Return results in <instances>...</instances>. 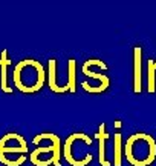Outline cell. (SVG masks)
I'll list each match as a JSON object with an SVG mask.
<instances>
[{
    "instance_id": "1",
    "label": "cell",
    "mask_w": 156,
    "mask_h": 166,
    "mask_svg": "<svg viewBox=\"0 0 156 166\" xmlns=\"http://www.w3.org/2000/svg\"><path fill=\"white\" fill-rule=\"evenodd\" d=\"M124 152L133 166H149L156 159V142L152 135L136 132L127 140Z\"/></svg>"
},
{
    "instance_id": "2",
    "label": "cell",
    "mask_w": 156,
    "mask_h": 166,
    "mask_svg": "<svg viewBox=\"0 0 156 166\" xmlns=\"http://www.w3.org/2000/svg\"><path fill=\"white\" fill-rule=\"evenodd\" d=\"M14 85L25 94H34L41 89L44 82V68L43 65L32 60H22L14 69Z\"/></svg>"
},
{
    "instance_id": "3",
    "label": "cell",
    "mask_w": 156,
    "mask_h": 166,
    "mask_svg": "<svg viewBox=\"0 0 156 166\" xmlns=\"http://www.w3.org/2000/svg\"><path fill=\"white\" fill-rule=\"evenodd\" d=\"M41 140H49L51 145L47 146H39L35 151L31 152L29 160L35 166H60V157H61V142L60 137L52 132H44L34 137V145H37Z\"/></svg>"
},
{
    "instance_id": "4",
    "label": "cell",
    "mask_w": 156,
    "mask_h": 166,
    "mask_svg": "<svg viewBox=\"0 0 156 166\" xmlns=\"http://www.w3.org/2000/svg\"><path fill=\"white\" fill-rule=\"evenodd\" d=\"M28 146L22 135L9 132L0 138V162L6 166H20L26 160Z\"/></svg>"
},
{
    "instance_id": "5",
    "label": "cell",
    "mask_w": 156,
    "mask_h": 166,
    "mask_svg": "<svg viewBox=\"0 0 156 166\" xmlns=\"http://www.w3.org/2000/svg\"><path fill=\"white\" fill-rule=\"evenodd\" d=\"M47 82H49V88L57 94H63L69 91L68 86H61L57 82V60L55 59H51L47 63Z\"/></svg>"
},
{
    "instance_id": "6",
    "label": "cell",
    "mask_w": 156,
    "mask_h": 166,
    "mask_svg": "<svg viewBox=\"0 0 156 166\" xmlns=\"http://www.w3.org/2000/svg\"><path fill=\"white\" fill-rule=\"evenodd\" d=\"M11 65V59L8 57V51L3 49L2 54H0V86H2V91L11 94L12 92V88L8 85V66Z\"/></svg>"
},
{
    "instance_id": "7",
    "label": "cell",
    "mask_w": 156,
    "mask_h": 166,
    "mask_svg": "<svg viewBox=\"0 0 156 166\" xmlns=\"http://www.w3.org/2000/svg\"><path fill=\"white\" fill-rule=\"evenodd\" d=\"M133 54H135V60H133V89H135V92L138 94V92H141V59H142V49H141V46H136L135 48V51H133Z\"/></svg>"
},
{
    "instance_id": "8",
    "label": "cell",
    "mask_w": 156,
    "mask_h": 166,
    "mask_svg": "<svg viewBox=\"0 0 156 166\" xmlns=\"http://www.w3.org/2000/svg\"><path fill=\"white\" fill-rule=\"evenodd\" d=\"M96 138L100 142V165L103 166H112V163L106 157V140L109 138V134L106 132V123L100 124V129L96 132Z\"/></svg>"
},
{
    "instance_id": "9",
    "label": "cell",
    "mask_w": 156,
    "mask_h": 166,
    "mask_svg": "<svg viewBox=\"0 0 156 166\" xmlns=\"http://www.w3.org/2000/svg\"><path fill=\"white\" fill-rule=\"evenodd\" d=\"M81 71H83V74L84 76H87V77H90V79H93V80H96V82L100 83V88L103 89V91H106L107 88H109V77L106 76V74H100V72H95L90 66H87V65H83V68H81Z\"/></svg>"
},
{
    "instance_id": "10",
    "label": "cell",
    "mask_w": 156,
    "mask_h": 166,
    "mask_svg": "<svg viewBox=\"0 0 156 166\" xmlns=\"http://www.w3.org/2000/svg\"><path fill=\"white\" fill-rule=\"evenodd\" d=\"M121 149H122V143H121V134H117L115 135V145H113V162H115V166H121L122 162V154H121Z\"/></svg>"
},
{
    "instance_id": "11",
    "label": "cell",
    "mask_w": 156,
    "mask_h": 166,
    "mask_svg": "<svg viewBox=\"0 0 156 166\" xmlns=\"http://www.w3.org/2000/svg\"><path fill=\"white\" fill-rule=\"evenodd\" d=\"M149 92H155L156 91V80H155V74H156V62H153L152 59L149 60Z\"/></svg>"
},
{
    "instance_id": "12",
    "label": "cell",
    "mask_w": 156,
    "mask_h": 166,
    "mask_svg": "<svg viewBox=\"0 0 156 166\" xmlns=\"http://www.w3.org/2000/svg\"><path fill=\"white\" fill-rule=\"evenodd\" d=\"M68 88L71 92L75 91V60H69V76H68Z\"/></svg>"
},
{
    "instance_id": "13",
    "label": "cell",
    "mask_w": 156,
    "mask_h": 166,
    "mask_svg": "<svg viewBox=\"0 0 156 166\" xmlns=\"http://www.w3.org/2000/svg\"><path fill=\"white\" fill-rule=\"evenodd\" d=\"M115 126H117V128H121V122H119V120H117V122H115Z\"/></svg>"
}]
</instances>
